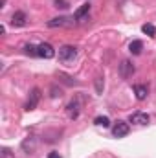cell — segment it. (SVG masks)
<instances>
[{"label": "cell", "instance_id": "cell-2", "mask_svg": "<svg viewBox=\"0 0 156 158\" xmlns=\"http://www.w3.org/2000/svg\"><path fill=\"white\" fill-rule=\"evenodd\" d=\"M40 101V90L35 86V88H31V92H30V98H28V101H26V105H24V109L30 112V110H35L37 109V105H39Z\"/></svg>", "mask_w": 156, "mask_h": 158}, {"label": "cell", "instance_id": "cell-16", "mask_svg": "<svg viewBox=\"0 0 156 158\" xmlns=\"http://www.w3.org/2000/svg\"><path fill=\"white\" fill-rule=\"evenodd\" d=\"M142 30H143V33H145V35H149V37H154V35H156V28L153 26V24H143V28H142Z\"/></svg>", "mask_w": 156, "mask_h": 158}, {"label": "cell", "instance_id": "cell-20", "mask_svg": "<svg viewBox=\"0 0 156 158\" xmlns=\"http://www.w3.org/2000/svg\"><path fill=\"white\" fill-rule=\"evenodd\" d=\"M48 158H61V155H59V153H50Z\"/></svg>", "mask_w": 156, "mask_h": 158}, {"label": "cell", "instance_id": "cell-9", "mask_svg": "<svg viewBox=\"0 0 156 158\" xmlns=\"http://www.w3.org/2000/svg\"><path fill=\"white\" fill-rule=\"evenodd\" d=\"M66 112H68V118L70 119H77V116H79V101L77 99H74V101L68 103Z\"/></svg>", "mask_w": 156, "mask_h": 158}, {"label": "cell", "instance_id": "cell-19", "mask_svg": "<svg viewBox=\"0 0 156 158\" xmlns=\"http://www.w3.org/2000/svg\"><path fill=\"white\" fill-rule=\"evenodd\" d=\"M2 158H15V156L11 155V151H9V149H6V147H4V149H2Z\"/></svg>", "mask_w": 156, "mask_h": 158}, {"label": "cell", "instance_id": "cell-8", "mask_svg": "<svg viewBox=\"0 0 156 158\" xmlns=\"http://www.w3.org/2000/svg\"><path fill=\"white\" fill-rule=\"evenodd\" d=\"M134 94H136V99H138V101H145L147 96H149L147 85H134Z\"/></svg>", "mask_w": 156, "mask_h": 158}, {"label": "cell", "instance_id": "cell-5", "mask_svg": "<svg viewBox=\"0 0 156 158\" xmlns=\"http://www.w3.org/2000/svg\"><path fill=\"white\" fill-rule=\"evenodd\" d=\"M72 20L76 19H68V17H57V19H51L48 22L50 28H63V26H72Z\"/></svg>", "mask_w": 156, "mask_h": 158}, {"label": "cell", "instance_id": "cell-7", "mask_svg": "<svg viewBox=\"0 0 156 158\" xmlns=\"http://www.w3.org/2000/svg\"><path fill=\"white\" fill-rule=\"evenodd\" d=\"M26 20H28V17H26V13H24V11H15V13H13V17H11V24H13V26H17V28L24 26V24H26Z\"/></svg>", "mask_w": 156, "mask_h": 158}, {"label": "cell", "instance_id": "cell-12", "mask_svg": "<svg viewBox=\"0 0 156 158\" xmlns=\"http://www.w3.org/2000/svg\"><path fill=\"white\" fill-rule=\"evenodd\" d=\"M129 50H130L132 55H140L142 50H143V42H142V40H132V42L129 44Z\"/></svg>", "mask_w": 156, "mask_h": 158}, {"label": "cell", "instance_id": "cell-4", "mask_svg": "<svg viewBox=\"0 0 156 158\" xmlns=\"http://www.w3.org/2000/svg\"><path fill=\"white\" fill-rule=\"evenodd\" d=\"M134 74V64L130 63V61H121V64H119V76L123 79H129L130 76Z\"/></svg>", "mask_w": 156, "mask_h": 158}, {"label": "cell", "instance_id": "cell-13", "mask_svg": "<svg viewBox=\"0 0 156 158\" xmlns=\"http://www.w3.org/2000/svg\"><path fill=\"white\" fill-rule=\"evenodd\" d=\"M24 52H26V55H31V57H39V46L28 44V46H24Z\"/></svg>", "mask_w": 156, "mask_h": 158}, {"label": "cell", "instance_id": "cell-3", "mask_svg": "<svg viewBox=\"0 0 156 158\" xmlns=\"http://www.w3.org/2000/svg\"><path fill=\"white\" fill-rule=\"evenodd\" d=\"M129 132H130V127H129V123L123 121V119L116 121V125L112 127V134H114L116 138H125Z\"/></svg>", "mask_w": 156, "mask_h": 158}, {"label": "cell", "instance_id": "cell-10", "mask_svg": "<svg viewBox=\"0 0 156 158\" xmlns=\"http://www.w3.org/2000/svg\"><path fill=\"white\" fill-rule=\"evenodd\" d=\"M130 123H136V125H147L149 123V116L143 114V112H134L130 116Z\"/></svg>", "mask_w": 156, "mask_h": 158}, {"label": "cell", "instance_id": "cell-1", "mask_svg": "<svg viewBox=\"0 0 156 158\" xmlns=\"http://www.w3.org/2000/svg\"><path fill=\"white\" fill-rule=\"evenodd\" d=\"M77 57V48L76 46H63L59 48V61L61 63H72L74 59Z\"/></svg>", "mask_w": 156, "mask_h": 158}, {"label": "cell", "instance_id": "cell-6", "mask_svg": "<svg viewBox=\"0 0 156 158\" xmlns=\"http://www.w3.org/2000/svg\"><path fill=\"white\" fill-rule=\"evenodd\" d=\"M53 55H55V50L51 48V44H48V42L39 44V57H42V59H51Z\"/></svg>", "mask_w": 156, "mask_h": 158}, {"label": "cell", "instance_id": "cell-18", "mask_svg": "<svg viewBox=\"0 0 156 158\" xmlns=\"http://www.w3.org/2000/svg\"><path fill=\"white\" fill-rule=\"evenodd\" d=\"M96 90H97V94H101V92H103V79H101V77L96 79Z\"/></svg>", "mask_w": 156, "mask_h": 158}, {"label": "cell", "instance_id": "cell-17", "mask_svg": "<svg viewBox=\"0 0 156 158\" xmlns=\"http://www.w3.org/2000/svg\"><path fill=\"white\" fill-rule=\"evenodd\" d=\"M53 6H55L57 9H68V6H70V4H68L66 0H55V2H53Z\"/></svg>", "mask_w": 156, "mask_h": 158}, {"label": "cell", "instance_id": "cell-14", "mask_svg": "<svg viewBox=\"0 0 156 158\" xmlns=\"http://www.w3.org/2000/svg\"><path fill=\"white\" fill-rule=\"evenodd\" d=\"M94 123H96V125H99V127H105V129H107V127H110V119L107 118V116H97V118L94 119Z\"/></svg>", "mask_w": 156, "mask_h": 158}, {"label": "cell", "instance_id": "cell-15", "mask_svg": "<svg viewBox=\"0 0 156 158\" xmlns=\"http://www.w3.org/2000/svg\"><path fill=\"white\" fill-rule=\"evenodd\" d=\"M22 149H24V151H26V153L30 155V151H33V149H35V143H33V138H30V136H28V140H26V142L22 143Z\"/></svg>", "mask_w": 156, "mask_h": 158}, {"label": "cell", "instance_id": "cell-11", "mask_svg": "<svg viewBox=\"0 0 156 158\" xmlns=\"http://www.w3.org/2000/svg\"><path fill=\"white\" fill-rule=\"evenodd\" d=\"M88 13H90V4H83V6L79 7L77 11L74 13V19H76V20H79V22H81V20H84V17H86Z\"/></svg>", "mask_w": 156, "mask_h": 158}]
</instances>
